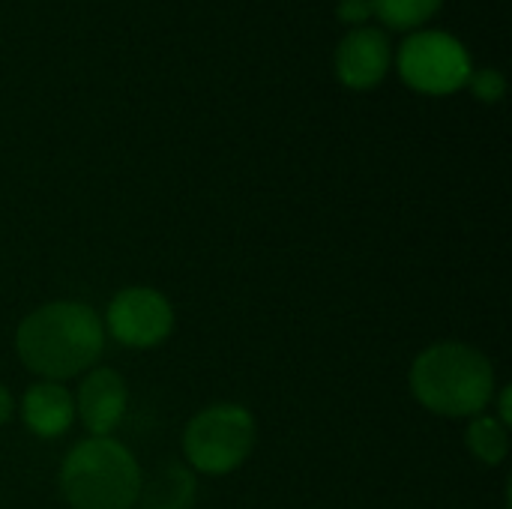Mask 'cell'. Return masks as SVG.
<instances>
[{"label":"cell","instance_id":"10","mask_svg":"<svg viewBox=\"0 0 512 509\" xmlns=\"http://www.w3.org/2000/svg\"><path fill=\"white\" fill-rule=\"evenodd\" d=\"M195 501V477L180 465H165L138 492L141 509H189Z\"/></svg>","mask_w":512,"mask_h":509},{"label":"cell","instance_id":"6","mask_svg":"<svg viewBox=\"0 0 512 509\" xmlns=\"http://www.w3.org/2000/svg\"><path fill=\"white\" fill-rule=\"evenodd\" d=\"M108 330L129 348H156L174 330L171 303L153 288H123L108 306Z\"/></svg>","mask_w":512,"mask_h":509},{"label":"cell","instance_id":"4","mask_svg":"<svg viewBox=\"0 0 512 509\" xmlns=\"http://www.w3.org/2000/svg\"><path fill=\"white\" fill-rule=\"evenodd\" d=\"M255 447V420L240 405H213L192 417L183 435V453L201 474L219 477L240 468Z\"/></svg>","mask_w":512,"mask_h":509},{"label":"cell","instance_id":"3","mask_svg":"<svg viewBox=\"0 0 512 509\" xmlns=\"http://www.w3.org/2000/svg\"><path fill=\"white\" fill-rule=\"evenodd\" d=\"M141 483L138 462L114 438L75 444L60 468V492L72 509H132Z\"/></svg>","mask_w":512,"mask_h":509},{"label":"cell","instance_id":"8","mask_svg":"<svg viewBox=\"0 0 512 509\" xmlns=\"http://www.w3.org/2000/svg\"><path fill=\"white\" fill-rule=\"evenodd\" d=\"M390 66V42L381 30H354L342 39L336 51V75L345 87L369 90L375 87Z\"/></svg>","mask_w":512,"mask_h":509},{"label":"cell","instance_id":"7","mask_svg":"<svg viewBox=\"0 0 512 509\" xmlns=\"http://www.w3.org/2000/svg\"><path fill=\"white\" fill-rule=\"evenodd\" d=\"M126 381L114 369H93L78 390L75 414L93 438H108L126 414Z\"/></svg>","mask_w":512,"mask_h":509},{"label":"cell","instance_id":"16","mask_svg":"<svg viewBox=\"0 0 512 509\" xmlns=\"http://www.w3.org/2000/svg\"><path fill=\"white\" fill-rule=\"evenodd\" d=\"M501 420H504V426L512 423V408H510V390H504L501 393Z\"/></svg>","mask_w":512,"mask_h":509},{"label":"cell","instance_id":"13","mask_svg":"<svg viewBox=\"0 0 512 509\" xmlns=\"http://www.w3.org/2000/svg\"><path fill=\"white\" fill-rule=\"evenodd\" d=\"M471 81V90L483 99V102H498L501 96H504V78H501V72H495V69H483V72H477L474 78H468Z\"/></svg>","mask_w":512,"mask_h":509},{"label":"cell","instance_id":"12","mask_svg":"<svg viewBox=\"0 0 512 509\" xmlns=\"http://www.w3.org/2000/svg\"><path fill=\"white\" fill-rule=\"evenodd\" d=\"M372 6L390 27L408 30L426 21L441 6V0H372Z\"/></svg>","mask_w":512,"mask_h":509},{"label":"cell","instance_id":"2","mask_svg":"<svg viewBox=\"0 0 512 509\" xmlns=\"http://www.w3.org/2000/svg\"><path fill=\"white\" fill-rule=\"evenodd\" d=\"M411 393L432 414L480 417L495 393V369L477 348L441 342L414 360Z\"/></svg>","mask_w":512,"mask_h":509},{"label":"cell","instance_id":"14","mask_svg":"<svg viewBox=\"0 0 512 509\" xmlns=\"http://www.w3.org/2000/svg\"><path fill=\"white\" fill-rule=\"evenodd\" d=\"M375 12L372 0H342L339 3V18L342 21H366Z\"/></svg>","mask_w":512,"mask_h":509},{"label":"cell","instance_id":"9","mask_svg":"<svg viewBox=\"0 0 512 509\" xmlns=\"http://www.w3.org/2000/svg\"><path fill=\"white\" fill-rule=\"evenodd\" d=\"M21 420L36 438H60L75 420V399L57 381L33 384L21 399Z\"/></svg>","mask_w":512,"mask_h":509},{"label":"cell","instance_id":"1","mask_svg":"<svg viewBox=\"0 0 512 509\" xmlns=\"http://www.w3.org/2000/svg\"><path fill=\"white\" fill-rule=\"evenodd\" d=\"M15 348L30 372L63 381L87 372L99 360L105 327L84 303H48L21 321Z\"/></svg>","mask_w":512,"mask_h":509},{"label":"cell","instance_id":"15","mask_svg":"<svg viewBox=\"0 0 512 509\" xmlns=\"http://www.w3.org/2000/svg\"><path fill=\"white\" fill-rule=\"evenodd\" d=\"M12 414H15V402H12V396L6 393V387L0 384V426H3V423H9V420H12Z\"/></svg>","mask_w":512,"mask_h":509},{"label":"cell","instance_id":"5","mask_svg":"<svg viewBox=\"0 0 512 509\" xmlns=\"http://www.w3.org/2000/svg\"><path fill=\"white\" fill-rule=\"evenodd\" d=\"M399 72L414 90L444 96L465 87L471 78V57L450 33H417L405 39L399 51Z\"/></svg>","mask_w":512,"mask_h":509},{"label":"cell","instance_id":"11","mask_svg":"<svg viewBox=\"0 0 512 509\" xmlns=\"http://www.w3.org/2000/svg\"><path fill=\"white\" fill-rule=\"evenodd\" d=\"M468 450L483 462V465H501L510 453V438L504 423H498L495 417H474L468 426Z\"/></svg>","mask_w":512,"mask_h":509}]
</instances>
